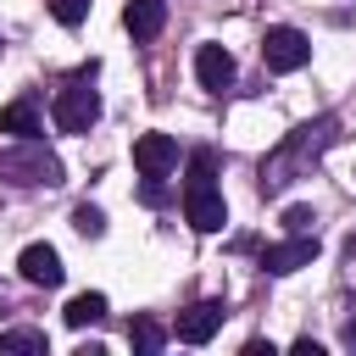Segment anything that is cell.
Returning <instances> with one entry per match:
<instances>
[{
    "label": "cell",
    "instance_id": "cell-1",
    "mask_svg": "<svg viewBox=\"0 0 356 356\" xmlns=\"http://www.w3.org/2000/svg\"><path fill=\"white\" fill-rule=\"evenodd\" d=\"M328 145H334V117L300 122L295 134H284V139L267 150V161H261V189H284V184H295Z\"/></svg>",
    "mask_w": 356,
    "mask_h": 356
},
{
    "label": "cell",
    "instance_id": "cell-2",
    "mask_svg": "<svg viewBox=\"0 0 356 356\" xmlns=\"http://www.w3.org/2000/svg\"><path fill=\"white\" fill-rule=\"evenodd\" d=\"M0 184H61V161L39 145V139H17L11 150H0Z\"/></svg>",
    "mask_w": 356,
    "mask_h": 356
},
{
    "label": "cell",
    "instance_id": "cell-3",
    "mask_svg": "<svg viewBox=\"0 0 356 356\" xmlns=\"http://www.w3.org/2000/svg\"><path fill=\"white\" fill-rule=\"evenodd\" d=\"M89 78H95V67H83L72 83H61V89H56L50 117H56V128H61V134H89V128H95V117H100V95L89 89Z\"/></svg>",
    "mask_w": 356,
    "mask_h": 356
},
{
    "label": "cell",
    "instance_id": "cell-4",
    "mask_svg": "<svg viewBox=\"0 0 356 356\" xmlns=\"http://www.w3.org/2000/svg\"><path fill=\"white\" fill-rule=\"evenodd\" d=\"M261 61H267V72H300L312 61V39L300 28H267L261 33Z\"/></svg>",
    "mask_w": 356,
    "mask_h": 356
},
{
    "label": "cell",
    "instance_id": "cell-5",
    "mask_svg": "<svg viewBox=\"0 0 356 356\" xmlns=\"http://www.w3.org/2000/svg\"><path fill=\"white\" fill-rule=\"evenodd\" d=\"M184 217L195 234H217L228 222V206L217 195V184H184Z\"/></svg>",
    "mask_w": 356,
    "mask_h": 356
},
{
    "label": "cell",
    "instance_id": "cell-6",
    "mask_svg": "<svg viewBox=\"0 0 356 356\" xmlns=\"http://www.w3.org/2000/svg\"><path fill=\"white\" fill-rule=\"evenodd\" d=\"M134 167L167 178V172L178 167V139H172V134H139V139H134Z\"/></svg>",
    "mask_w": 356,
    "mask_h": 356
},
{
    "label": "cell",
    "instance_id": "cell-7",
    "mask_svg": "<svg viewBox=\"0 0 356 356\" xmlns=\"http://www.w3.org/2000/svg\"><path fill=\"white\" fill-rule=\"evenodd\" d=\"M317 261V239L312 234H295V239H284V245H267L261 250V273H295V267H312Z\"/></svg>",
    "mask_w": 356,
    "mask_h": 356
},
{
    "label": "cell",
    "instance_id": "cell-8",
    "mask_svg": "<svg viewBox=\"0 0 356 356\" xmlns=\"http://www.w3.org/2000/svg\"><path fill=\"white\" fill-rule=\"evenodd\" d=\"M17 273L28 278V284H39V289H56L61 284V256H56V245H28L22 256H17Z\"/></svg>",
    "mask_w": 356,
    "mask_h": 356
},
{
    "label": "cell",
    "instance_id": "cell-9",
    "mask_svg": "<svg viewBox=\"0 0 356 356\" xmlns=\"http://www.w3.org/2000/svg\"><path fill=\"white\" fill-rule=\"evenodd\" d=\"M222 328V300H195L189 312H178V339L184 345H206Z\"/></svg>",
    "mask_w": 356,
    "mask_h": 356
},
{
    "label": "cell",
    "instance_id": "cell-10",
    "mask_svg": "<svg viewBox=\"0 0 356 356\" xmlns=\"http://www.w3.org/2000/svg\"><path fill=\"white\" fill-rule=\"evenodd\" d=\"M195 78H200V89L222 95V89L234 83V56H228L222 44H200V50H195Z\"/></svg>",
    "mask_w": 356,
    "mask_h": 356
},
{
    "label": "cell",
    "instance_id": "cell-11",
    "mask_svg": "<svg viewBox=\"0 0 356 356\" xmlns=\"http://www.w3.org/2000/svg\"><path fill=\"white\" fill-rule=\"evenodd\" d=\"M122 28L134 33V44L156 39V33L167 28V0H128V11H122Z\"/></svg>",
    "mask_w": 356,
    "mask_h": 356
},
{
    "label": "cell",
    "instance_id": "cell-12",
    "mask_svg": "<svg viewBox=\"0 0 356 356\" xmlns=\"http://www.w3.org/2000/svg\"><path fill=\"white\" fill-rule=\"evenodd\" d=\"M0 134H11V139H39L44 134V122H39V106L22 95V100H11V106H0Z\"/></svg>",
    "mask_w": 356,
    "mask_h": 356
},
{
    "label": "cell",
    "instance_id": "cell-13",
    "mask_svg": "<svg viewBox=\"0 0 356 356\" xmlns=\"http://www.w3.org/2000/svg\"><path fill=\"white\" fill-rule=\"evenodd\" d=\"M67 328H89V323H100L106 317V295H95V289H83V295H72L67 300Z\"/></svg>",
    "mask_w": 356,
    "mask_h": 356
},
{
    "label": "cell",
    "instance_id": "cell-14",
    "mask_svg": "<svg viewBox=\"0 0 356 356\" xmlns=\"http://www.w3.org/2000/svg\"><path fill=\"white\" fill-rule=\"evenodd\" d=\"M50 350V339L39 334V328H11V334H0V356H44Z\"/></svg>",
    "mask_w": 356,
    "mask_h": 356
},
{
    "label": "cell",
    "instance_id": "cell-15",
    "mask_svg": "<svg viewBox=\"0 0 356 356\" xmlns=\"http://www.w3.org/2000/svg\"><path fill=\"white\" fill-rule=\"evenodd\" d=\"M128 345L145 350V356H156V350L167 345V328H161L156 317H134V323H128Z\"/></svg>",
    "mask_w": 356,
    "mask_h": 356
},
{
    "label": "cell",
    "instance_id": "cell-16",
    "mask_svg": "<svg viewBox=\"0 0 356 356\" xmlns=\"http://www.w3.org/2000/svg\"><path fill=\"white\" fill-rule=\"evenodd\" d=\"M72 228H78L83 239H100V234H106V211L83 200V206H72Z\"/></svg>",
    "mask_w": 356,
    "mask_h": 356
},
{
    "label": "cell",
    "instance_id": "cell-17",
    "mask_svg": "<svg viewBox=\"0 0 356 356\" xmlns=\"http://www.w3.org/2000/svg\"><path fill=\"white\" fill-rule=\"evenodd\" d=\"M89 6H95V0H50V17H56L61 28H78V22L89 17Z\"/></svg>",
    "mask_w": 356,
    "mask_h": 356
},
{
    "label": "cell",
    "instance_id": "cell-18",
    "mask_svg": "<svg viewBox=\"0 0 356 356\" xmlns=\"http://www.w3.org/2000/svg\"><path fill=\"white\" fill-rule=\"evenodd\" d=\"M217 178V150H195L189 156V184H211Z\"/></svg>",
    "mask_w": 356,
    "mask_h": 356
},
{
    "label": "cell",
    "instance_id": "cell-19",
    "mask_svg": "<svg viewBox=\"0 0 356 356\" xmlns=\"http://www.w3.org/2000/svg\"><path fill=\"white\" fill-rule=\"evenodd\" d=\"M312 222H317V217H312V206H284V228H289V234H306Z\"/></svg>",
    "mask_w": 356,
    "mask_h": 356
},
{
    "label": "cell",
    "instance_id": "cell-20",
    "mask_svg": "<svg viewBox=\"0 0 356 356\" xmlns=\"http://www.w3.org/2000/svg\"><path fill=\"white\" fill-rule=\"evenodd\" d=\"M139 200H145V206H161V200H167V184H161L156 172H145V184H139Z\"/></svg>",
    "mask_w": 356,
    "mask_h": 356
}]
</instances>
